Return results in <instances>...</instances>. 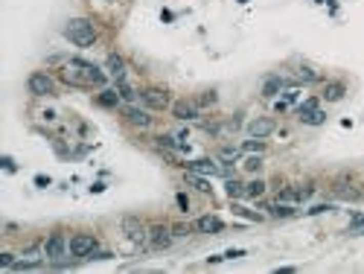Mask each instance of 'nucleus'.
<instances>
[{
  "instance_id": "nucleus-11",
  "label": "nucleus",
  "mask_w": 364,
  "mask_h": 274,
  "mask_svg": "<svg viewBox=\"0 0 364 274\" xmlns=\"http://www.w3.org/2000/svg\"><path fill=\"white\" fill-rule=\"evenodd\" d=\"M190 172H195V175H221L225 169H221L218 164H213V161H192Z\"/></svg>"
},
{
  "instance_id": "nucleus-31",
  "label": "nucleus",
  "mask_w": 364,
  "mask_h": 274,
  "mask_svg": "<svg viewBox=\"0 0 364 274\" xmlns=\"http://www.w3.org/2000/svg\"><path fill=\"white\" fill-rule=\"evenodd\" d=\"M157 143H160L164 149H172V146H178V143H175L172 137H157Z\"/></svg>"
},
{
  "instance_id": "nucleus-5",
  "label": "nucleus",
  "mask_w": 364,
  "mask_h": 274,
  "mask_svg": "<svg viewBox=\"0 0 364 274\" xmlns=\"http://www.w3.org/2000/svg\"><path fill=\"white\" fill-rule=\"evenodd\" d=\"M96 248V239L91 237V233H76V237L70 239V254L73 257H88Z\"/></svg>"
},
{
  "instance_id": "nucleus-24",
  "label": "nucleus",
  "mask_w": 364,
  "mask_h": 274,
  "mask_svg": "<svg viewBox=\"0 0 364 274\" xmlns=\"http://www.w3.org/2000/svg\"><path fill=\"white\" fill-rule=\"evenodd\" d=\"M271 216H277V219H286V216H294V210H291V207H282V204H277V207H271Z\"/></svg>"
},
{
  "instance_id": "nucleus-20",
  "label": "nucleus",
  "mask_w": 364,
  "mask_h": 274,
  "mask_svg": "<svg viewBox=\"0 0 364 274\" xmlns=\"http://www.w3.org/2000/svg\"><path fill=\"white\" fill-rule=\"evenodd\" d=\"M228 195H230V199H236V195H245V184L228 181Z\"/></svg>"
},
{
  "instance_id": "nucleus-33",
  "label": "nucleus",
  "mask_w": 364,
  "mask_h": 274,
  "mask_svg": "<svg viewBox=\"0 0 364 274\" xmlns=\"http://www.w3.org/2000/svg\"><path fill=\"white\" fill-rule=\"evenodd\" d=\"M239 257H245V251H239V248H233V251H228V254H225V260H239Z\"/></svg>"
},
{
  "instance_id": "nucleus-7",
  "label": "nucleus",
  "mask_w": 364,
  "mask_h": 274,
  "mask_svg": "<svg viewBox=\"0 0 364 274\" xmlns=\"http://www.w3.org/2000/svg\"><path fill=\"white\" fill-rule=\"evenodd\" d=\"M172 117L175 120H195V117H198V105L190 102V100L175 102V105H172Z\"/></svg>"
},
{
  "instance_id": "nucleus-8",
  "label": "nucleus",
  "mask_w": 364,
  "mask_h": 274,
  "mask_svg": "<svg viewBox=\"0 0 364 274\" xmlns=\"http://www.w3.org/2000/svg\"><path fill=\"white\" fill-rule=\"evenodd\" d=\"M44 254L50 257V260L64 257V237H62V233H50V239L44 242Z\"/></svg>"
},
{
  "instance_id": "nucleus-34",
  "label": "nucleus",
  "mask_w": 364,
  "mask_h": 274,
  "mask_svg": "<svg viewBox=\"0 0 364 274\" xmlns=\"http://www.w3.org/2000/svg\"><path fill=\"white\" fill-rule=\"evenodd\" d=\"M119 96H123V100H131L134 93H131V88H128V85H119Z\"/></svg>"
},
{
  "instance_id": "nucleus-25",
  "label": "nucleus",
  "mask_w": 364,
  "mask_h": 274,
  "mask_svg": "<svg viewBox=\"0 0 364 274\" xmlns=\"http://www.w3.org/2000/svg\"><path fill=\"white\" fill-rule=\"evenodd\" d=\"M218 158H221V161H236L239 149H221V152H218Z\"/></svg>"
},
{
  "instance_id": "nucleus-23",
  "label": "nucleus",
  "mask_w": 364,
  "mask_h": 274,
  "mask_svg": "<svg viewBox=\"0 0 364 274\" xmlns=\"http://www.w3.org/2000/svg\"><path fill=\"white\" fill-rule=\"evenodd\" d=\"M315 108H318V100H306L300 108H297V114H300V117H306V114H312Z\"/></svg>"
},
{
  "instance_id": "nucleus-9",
  "label": "nucleus",
  "mask_w": 364,
  "mask_h": 274,
  "mask_svg": "<svg viewBox=\"0 0 364 274\" xmlns=\"http://www.w3.org/2000/svg\"><path fill=\"white\" fill-rule=\"evenodd\" d=\"M149 242H152V248H169V242H172V233H169V228L157 225V228L149 230Z\"/></svg>"
},
{
  "instance_id": "nucleus-30",
  "label": "nucleus",
  "mask_w": 364,
  "mask_h": 274,
  "mask_svg": "<svg viewBox=\"0 0 364 274\" xmlns=\"http://www.w3.org/2000/svg\"><path fill=\"white\" fill-rule=\"evenodd\" d=\"M201 105H213V102H216V93H213V91H207V93H204V96H201Z\"/></svg>"
},
{
  "instance_id": "nucleus-37",
  "label": "nucleus",
  "mask_w": 364,
  "mask_h": 274,
  "mask_svg": "<svg viewBox=\"0 0 364 274\" xmlns=\"http://www.w3.org/2000/svg\"><path fill=\"white\" fill-rule=\"evenodd\" d=\"M178 207H181V210H187V207H190V201H187V195H184V192L178 195Z\"/></svg>"
},
{
  "instance_id": "nucleus-22",
  "label": "nucleus",
  "mask_w": 364,
  "mask_h": 274,
  "mask_svg": "<svg viewBox=\"0 0 364 274\" xmlns=\"http://www.w3.org/2000/svg\"><path fill=\"white\" fill-rule=\"evenodd\" d=\"M262 192H265V184L262 181H251L245 187V195H262Z\"/></svg>"
},
{
  "instance_id": "nucleus-19",
  "label": "nucleus",
  "mask_w": 364,
  "mask_h": 274,
  "mask_svg": "<svg viewBox=\"0 0 364 274\" xmlns=\"http://www.w3.org/2000/svg\"><path fill=\"white\" fill-rule=\"evenodd\" d=\"M303 123H309V126H320V123H323V120H327V114H323V111H312V114H306V117H300Z\"/></svg>"
},
{
  "instance_id": "nucleus-15",
  "label": "nucleus",
  "mask_w": 364,
  "mask_h": 274,
  "mask_svg": "<svg viewBox=\"0 0 364 274\" xmlns=\"http://www.w3.org/2000/svg\"><path fill=\"white\" fill-rule=\"evenodd\" d=\"M344 93H347L344 82H329L327 91H323V100H327V102H338V100H344Z\"/></svg>"
},
{
  "instance_id": "nucleus-6",
  "label": "nucleus",
  "mask_w": 364,
  "mask_h": 274,
  "mask_svg": "<svg viewBox=\"0 0 364 274\" xmlns=\"http://www.w3.org/2000/svg\"><path fill=\"white\" fill-rule=\"evenodd\" d=\"M29 91L35 93V96H50L55 91V85L47 73H32L29 76Z\"/></svg>"
},
{
  "instance_id": "nucleus-3",
  "label": "nucleus",
  "mask_w": 364,
  "mask_h": 274,
  "mask_svg": "<svg viewBox=\"0 0 364 274\" xmlns=\"http://www.w3.org/2000/svg\"><path fill=\"white\" fill-rule=\"evenodd\" d=\"M332 192H335L338 199H347V201L361 199V190H358V184L353 178H335L332 181Z\"/></svg>"
},
{
  "instance_id": "nucleus-32",
  "label": "nucleus",
  "mask_w": 364,
  "mask_h": 274,
  "mask_svg": "<svg viewBox=\"0 0 364 274\" xmlns=\"http://www.w3.org/2000/svg\"><path fill=\"white\" fill-rule=\"evenodd\" d=\"M245 149H251V152H259V149H262V143H259V137H256V140H248V143H245Z\"/></svg>"
},
{
  "instance_id": "nucleus-35",
  "label": "nucleus",
  "mask_w": 364,
  "mask_h": 274,
  "mask_svg": "<svg viewBox=\"0 0 364 274\" xmlns=\"http://www.w3.org/2000/svg\"><path fill=\"white\" fill-rule=\"evenodd\" d=\"M327 210H332V207H329V204H318V207H312V216H318V213H327Z\"/></svg>"
},
{
  "instance_id": "nucleus-29",
  "label": "nucleus",
  "mask_w": 364,
  "mask_h": 274,
  "mask_svg": "<svg viewBox=\"0 0 364 274\" xmlns=\"http://www.w3.org/2000/svg\"><path fill=\"white\" fill-rule=\"evenodd\" d=\"M300 195H297V190H282L280 192V201H297Z\"/></svg>"
},
{
  "instance_id": "nucleus-12",
  "label": "nucleus",
  "mask_w": 364,
  "mask_h": 274,
  "mask_svg": "<svg viewBox=\"0 0 364 274\" xmlns=\"http://www.w3.org/2000/svg\"><path fill=\"white\" fill-rule=\"evenodd\" d=\"M123 114H126V120L131 123V126H140V128L152 126V117H149L146 111H140V108H123Z\"/></svg>"
},
{
  "instance_id": "nucleus-39",
  "label": "nucleus",
  "mask_w": 364,
  "mask_h": 274,
  "mask_svg": "<svg viewBox=\"0 0 364 274\" xmlns=\"http://www.w3.org/2000/svg\"><path fill=\"white\" fill-rule=\"evenodd\" d=\"M297 100V91H286V102H294Z\"/></svg>"
},
{
  "instance_id": "nucleus-1",
  "label": "nucleus",
  "mask_w": 364,
  "mask_h": 274,
  "mask_svg": "<svg viewBox=\"0 0 364 274\" xmlns=\"http://www.w3.org/2000/svg\"><path fill=\"white\" fill-rule=\"evenodd\" d=\"M64 79L70 85H102L105 82V73H102L99 67L82 62V58H73V62L64 67Z\"/></svg>"
},
{
  "instance_id": "nucleus-18",
  "label": "nucleus",
  "mask_w": 364,
  "mask_h": 274,
  "mask_svg": "<svg viewBox=\"0 0 364 274\" xmlns=\"http://www.w3.org/2000/svg\"><path fill=\"white\" fill-rule=\"evenodd\" d=\"M96 102H99V105H105V108H114V105L119 102V93L117 91H102L99 96H96Z\"/></svg>"
},
{
  "instance_id": "nucleus-21",
  "label": "nucleus",
  "mask_w": 364,
  "mask_h": 274,
  "mask_svg": "<svg viewBox=\"0 0 364 274\" xmlns=\"http://www.w3.org/2000/svg\"><path fill=\"white\" fill-rule=\"evenodd\" d=\"M187 181H190L192 187H195V190H201V192H207V190H210V184L204 181V178H198L195 172H190V178H187Z\"/></svg>"
},
{
  "instance_id": "nucleus-17",
  "label": "nucleus",
  "mask_w": 364,
  "mask_h": 274,
  "mask_svg": "<svg viewBox=\"0 0 364 274\" xmlns=\"http://www.w3.org/2000/svg\"><path fill=\"white\" fill-rule=\"evenodd\" d=\"M280 91H282V79H280V76H268V79H265V85H262V96H268V100H271V96H277Z\"/></svg>"
},
{
  "instance_id": "nucleus-4",
  "label": "nucleus",
  "mask_w": 364,
  "mask_h": 274,
  "mask_svg": "<svg viewBox=\"0 0 364 274\" xmlns=\"http://www.w3.org/2000/svg\"><path fill=\"white\" fill-rule=\"evenodd\" d=\"M140 100L149 105V108H155V111H164L166 105H169V93L164 91V88H146L143 93H140Z\"/></svg>"
},
{
  "instance_id": "nucleus-16",
  "label": "nucleus",
  "mask_w": 364,
  "mask_h": 274,
  "mask_svg": "<svg viewBox=\"0 0 364 274\" xmlns=\"http://www.w3.org/2000/svg\"><path fill=\"white\" fill-rule=\"evenodd\" d=\"M108 73H111V76H117L119 82H123V76H126V62H123L117 53L108 55Z\"/></svg>"
},
{
  "instance_id": "nucleus-27",
  "label": "nucleus",
  "mask_w": 364,
  "mask_h": 274,
  "mask_svg": "<svg viewBox=\"0 0 364 274\" xmlns=\"http://www.w3.org/2000/svg\"><path fill=\"white\" fill-rule=\"evenodd\" d=\"M300 79H306V82H318V73H315L312 67H300Z\"/></svg>"
},
{
  "instance_id": "nucleus-2",
  "label": "nucleus",
  "mask_w": 364,
  "mask_h": 274,
  "mask_svg": "<svg viewBox=\"0 0 364 274\" xmlns=\"http://www.w3.org/2000/svg\"><path fill=\"white\" fill-rule=\"evenodd\" d=\"M64 35L70 38L76 47H91L93 41H96V27H93L88 18H73V21H67Z\"/></svg>"
},
{
  "instance_id": "nucleus-10",
  "label": "nucleus",
  "mask_w": 364,
  "mask_h": 274,
  "mask_svg": "<svg viewBox=\"0 0 364 274\" xmlns=\"http://www.w3.org/2000/svg\"><path fill=\"white\" fill-rule=\"evenodd\" d=\"M248 131H251V137H268L274 131V120L271 117H256L251 126H248Z\"/></svg>"
},
{
  "instance_id": "nucleus-28",
  "label": "nucleus",
  "mask_w": 364,
  "mask_h": 274,
  "mask_svg": "<svg viewBox=\"0 0 364 274\" xmlns=\"http://www.w3.org/2000/svg\"><path fill=\"white\" fill-rule=\"evenodd\" d=\"M15 263H18V260H15L12 254H0V268H12Z\"/></svg>"
},
{
  "instance_id": "nucleus-13",
  "label": "nucleus",
  "mask_w": 364,
  "mask_h": 274,
  "mask_svg": "<svg viewBox=\"0 0 364 274\" xmlns=\"http://www.w3.org/2000/svg\"><path fill=\"white\" fill-rule=\"evenodd\" d=\"M225 225H221V219L218 216H201L198 222H195V230L198 233H216V230H221Z\"/></svg>"
},
{
  "instance_id": "nucleus-36",
  "label": "nucleus",
  "mask_w": 364,
  "mask_h": 274,
  "mask_svg": "<svg viewBox=\"0 0 364 274\" xmlns=\"http://www.w3.org/2000/svg\"><path fill=\"white\" fill-rule=\"evenodd\" d=\"M350 228H364V216H353V222H350Z\"/></svg>"
},
{
  "instance_id": "nucleus-26",
  "label": "nucleus",
  "mask_w": 364,
  "mask_h": 274,
  "mask_svg": "<svg viewBox=\"0 0 364 274\" xmlns=\"http://www.w3.org/2000/svg\"><path fill=\"white\" fill-rule=\"evenodd\" d=\"M259 166H262V161H259V158H248V161H245L248 172H259Z\"/></svg>"
},
{
  "instance_id": "nucleus-38",
  "label": "nucleus",
  "mask_w": 364,
  "mask_h": 274,
  "mask_svg": "<svg viewBox=\"0 0 364 274\" xmlns=\"http://www.w3.org/2000/svg\"><path fill=\"white\" fill-rule=\"evenodd\" d=\"M3 166H6V169L12 172V169H15V161H12V158H3Z\"/></svg>"
},
{
  "instance_id": "nucleus-14",
  "label": "nucleus",
  "mask_w": 364,
  "mask_h": 274,
  "mask_svg": "<svg viewBox=\"0 0 364 274\" xmlns=\"http://www.w3.org/2000/svg\"><path fill=\"white\" fill-rule=\"evenodd\" d=\"M123 230H126L128 239H143L146 237V228L137 219H131V216H128V219H123Z\"/></svg>"
}]
</instances>
